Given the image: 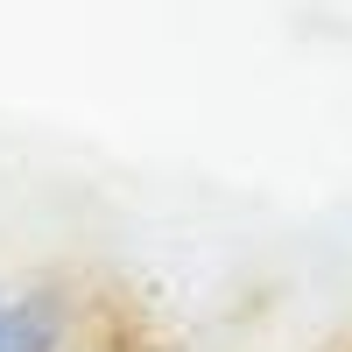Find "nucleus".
<instances>
[{
	"mask_svg": "<svg viewBox=\"0 0 352 352\" xmlns=\"http://www.w3.org/2000/svg\"><path fill=\"white\" fill-rule=\"evenodd\" d=\"M85 345V296L64 275L0 282V352H78Z\"/></svg>",
	"mask_w": 352,
	"mask_h": 352,
	"instance_id": "nucleus-1",
	"label": "nucleus"
},
{
	"mask_svg": "<svg viewBox=\"0 0 352 352\" xmlns=\"http://www.w3.org/2000/svg\"><path fill=\"white\" fill-rule=\"evenodd\" d=\"M78 352H99V345H78Z\"/></svg>",
	"mask_w": 352,
	"mask_h": 352,
	"instance_id": "nucleus-2",
	"label": "nucleus"
}]
</instances>
